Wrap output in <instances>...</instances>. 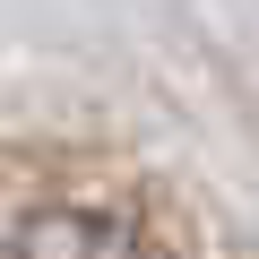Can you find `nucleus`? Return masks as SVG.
<instances>
[{
  "label": "nucleus",
  "instance_id": "obj_1",
  "mask_svg": "<svg viewBox=\"0 0 259 259\" xmlns=\"http://www.w3.org/2000/svg\"><path fill=\"white\" fill-rule=\"evenodd\" d=\"M9 259H147L139 233H130L121 216H95V207H44L18 225Z\"/></svg>",
  "mask_w": 259,
  "mask_h": 259
}]
</instances>
